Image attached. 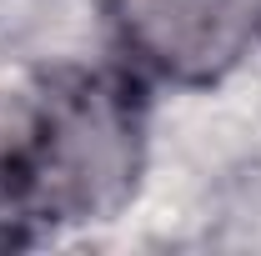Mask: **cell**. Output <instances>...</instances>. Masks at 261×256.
Returning a JSON list of instances; mask_svg holds the SVG:
<instances>
[{"instance_id": "6da1fadb", "label": "cell", "mask_w": 261, "mask_h": 256, "mask_svg": "<svg viewBox=\"0 0 261 256\" xmlns=\"http://www.w3.org/2000/svg\"><path fill=\"white\" fill-rule=\"evenodd\" d=\"M141 166V121L121 81H65L56 86L35 131L0 166V226L91 221L116 211L136 186Z\"/></svg>"}, {"instance_id": "7a4b0ae2", "label": "cell", "mask_w": 261, "mask_h": 256, "mask_svg": "<svg viewBox=\"0 0 261 256\" xmlns=\"http://www.w3.org/2000/svg\"><path fill=\"white\" fill-rule=\"evenodd\" d=\"M121 40L156 75L206 86L241 56V0H111Z\"/></svg>"}]
</instances>
